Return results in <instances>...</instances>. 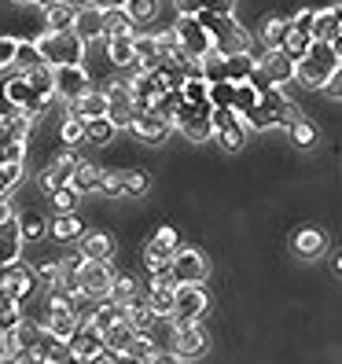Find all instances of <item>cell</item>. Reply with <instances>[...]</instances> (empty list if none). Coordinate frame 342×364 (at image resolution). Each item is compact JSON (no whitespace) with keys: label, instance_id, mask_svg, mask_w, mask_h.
Masks as SVG:
<instances>
[{"label":"cell","instance_id":"6da1fadb","mask_svg":"<svg viewBox=\"0 0 342 364\" xmlns=\"http://www.w3.org/2000/svg\"><path fill=\"white\" fill-rule=\"evenodd\" d=\"M4 100L23 111L30 118H37L41 111H48V103L55 100V89H52V67L41 63V67H30V70H11V77L4 81Z\"/></svg>","mask_w":342,"mask_h":364},{"label":"cell","instance_id":"7a4b0ae2","mask_svg":"<svg viewBox=\"0 0 342 364\" xmlns=\"http://www.w3.org/2000/svg\"><path fill=\"white\" fill-rule=\"evenodd\" d=\"M338 70H342L338 45H328V41H309V48L294 59V81L306 85V89H324V81Z\"/></svg>","mask_w":342,"mask_h":364},{"label":"cell","instance_id":"3957f363","mask_svg":"<svg viewBox=\"0 0 342 364\" xmlns=\"http://www.w3.org/2000/svg\"><path fill=\"white\" fill-rule=\"evenodd\" d=\"M199 18V26L210 33L213 41V52H221V55H236V52H250V33L236 23L232 15H213V11H196Z\"/></svg>","mask_w":342,"mask_h":364},{"label":"cell","instance_id":"277c9868","mask_svg":"<svg viewBox=\"0 0 342 364\" xmlns=\"http://www.w3.org/2000/svg\"><path fill=\"white\" fill-rule=\"evenodd\" d=\"M33 45L48 67H70V63L85 59V41L74 30H45Z\"/></svg>","mask_w":342,"mask_h":364},{"label":"cell","instance_id":"5b68a950","mask_svg":"<svg viewBox=\"0 0 342 364\" xmlns=\"http://www.w3.org/2000/svg\"><path fill=\"white\" fill-rule=\"evenodd\" d=\"M169 125H173L177 133H184L188 140L196 144H206L213 136V122H210V103H181L177 114L169 118Z\"/></svg>","mask_w":342,"mask_h":364},{"label":"cell","instance_id":"8992f818","mask_svg":"<svg viewBox=\"0 0 342 364\" xmlns=\"http://www.w3.org/2000/svg\"><path fill=\"white\" fill-rule=\"evenodd\" d=\"M206 313V291L203 284H177L173 287V309H169V320L181 324H196V320Z\"/></svg>","mask_w":342,"mask_h":364},{"label":"cell","instance_id":"52a82bcc","mask_svg":"<svg viewBox=\"0 0 342 364\" xmlns=\"http://www.w3.org/2000/svg\"><path fill=\"white\" fill-rule=\"evenodd\" d=\"M111 280H114V269L111 262H96V258H81V269H78V291L92 302H103L107 291H111Z\"/></svg>","mask_w":342,"mask_h":364},{"label":"cell","instance_id":"ba28073f","mask_svg":"<svg viewBox=\"0 0 342 364\" xmlns=\"http://www.w3.org/2000/svg\"><path fill=\"white\" fill-rule=\"evenodd\" d=\"M103 100H107V118H111L114 129H129L133 118H137V107H133V92H129V85L125 81H111L103 89Z\"/></svg>","mask_w":342,"mask_h":364},{"label":"cell","instance_id":"9c48e42d","mask_svg":"<svg viewBox=\"0 0 342 364\" xmlns=\"http://www.w3.org/2000/svg\"><path fill=\"white\" fill-rule=\"evenodd\" d=\"M173 37H177V45L184 48L188 59H203V55L213 48L210 33L199 26V18H196V15H181L177 23H173Z\"/></svg>","mask_w":342,"mask_h":364},{"label":"cell","instance_id":"30bf717a","mask_svg":"<svg viewBox=\"0 0 342 364\" xmlns=\"http://www.w3.org/2000/svg\"><path fill=\"white\" fill-rule=\"evenodd\" d=\"M177 247H181L177 228L162 225V228L151 235V243L144 247V262H147V269H151V272H166L169 262H173V254H177Z\"/></svg>","mask_w":342,"mask_h":364},{"label":"cell","instance_id":"8fae6325","mask_svg":"<svg viewBox=\"0 0 342 364\" xmlns=\"http://www.w3.org/2000/svg\"><path fill=\"white\" fill-rule=\"evenodd\" d=\"M33 287H37V276H33L30 265H23L18 258L0 265V294H11V298H18V302H26V298L33 294Z\"/></svg>","mask_w":342,"mask_h":364},{"label":"cell","instance_id":"7c38bea8","mask_svg":"<svg viewBox=\"0 0 342 364\" xmlns=\"http://www.w3.org/2000/svg\"><path fill=\"white\" fill-rule=\"evenodd\" d=\"M206 272H210V265H206V258L199 250L177 247L173 262H169V276H173V284H203Z\"/></svg>","mask_w":342,"mask_h":364},{"label":"cell","instance_id":"4fadbf2b","mask_svg":"<svg viewBox=\"0 0 342 364\" xmlns=\"http://www.w3.org/2000/svg\"><path fill=\"white\" fill-rule=\"evenodd\" d=\"M67 350L74 360H96V353L103 350V331L96 324H89V320H81L78 331L67 338Z\"/></svg>","mask_w":342,"mask_h":364},{"label":"cell","instance_id":"5bb4252c","mask_svg":"<svg viewBox=\"0 0 342 364\" xmlns=\"http://www.w3.org/2000/svg\"><path fill=\"white\" fill-rule=\"evenodd\" d=\"M206 353V335L199 324H181L177 335H173V350H169V357L173 360H196Z\"/></svg>","mask_w":342,"mask_h":364},{"label":"cell","instance_id":"9a60e30c","mask_svg":"<svg viewBox=\"0 0 342 364\" xmlns=\"http://www.w3.org/2000/svg\"><path fill=\"white\" fill-rule=\"evenodd\" d=\"M52 89L63 100H74L78 92L89 89V74H85L81 63H70V67H52Z\"/></svg>","mask_w":342,"mask_h":364},{"label":"cell","instance_id":"2e32d148","mask_svg":"<svg viewBox=\"0 0 342 364\" xmlns=\"http://www.w3.org/2000/svg\"><path fill=\"white\" fill-rule=\"evenodd\" d=\"M78 151L74 147H67V151H59L55 159H52V166L41 173V188L45 191H55L59 184H70V177H74V169H78Z\"/></svg>","mask_w":342,"mask_h":364},{"label":"cell","instance_id":"e0dca14e","mask_svg":"<svg viewBox=\"0 0 342 364\" xmlns=\"http://www.w3.org/2000/svg\"><path fill=\"white\" fill-rule=\"evenodd\" d=\"M254 63H258L262 74H265L272 85H287V81H294V59L284 55L280 48H265V55H258Z\"/></svg>","mask_w":342,"mask_h":364},{"label":"cell","instance_id":"ac0fdd59","mask_svg":"<svg viewBox=\"0 0 342 364\" xmlns=\"http://www.w3.org/2000/svg\"><path fill=\"white\" fill-rule=\"evenodd\" d=\"M338 18H342L338 0H335L331 8H324V11H313V26H309V37H313V41H328V45H338V33H342Z\"/></svg>","mask_w":342,"mask_h":364},{"label":"cell","instance_id":"d6986e66","mask_svg":"<svg viewBox=\"0 0 342 364\" xmlns=\"http://www.w3.org/2000/svg\"><path fill=\"white\" fill-rule=\"evenodd\" d=\"M133 338H137V328H133L125 316L114 320L111 328H103V346L111 350L118 360H125V350H129V342H133Z\"/></svg>","mask_w":342,"mask_h":364},{"label":"cell","instance_id":"ffe728a7","mask_svg":"<svg viewBox=\"0 0 342 364\" xmlns=\"http://www.w3.org/2000/svg\"><path fill=\"white\" fill-rule=\"evenodd\" d=\"M70 30H74L81 41H100V37H103V11L92 8V4H89V8H78Z\"/></svg>","mask_w":342,"mask_h":364},{"label":"cell","instance_id":"44dd1931","mask_svg":"<svg viewBox=\"0 0 342 364\" xmlns=\"http://www.w3.org/2000/svg\"><path fill=\"white\" fill-rule=\"evenodd\" d=\"M291 250L298 254V258H316V254L324 250V232H320L316 225H302L291 235Z\"/></svg>","mask_w":342,"mask_h":364},{"label":"cell","instance_id":"7402d4cb","mask_svg":"<svg viewBox=\"0 0 342 364\" xmlns=\"http://www.w3.org/2000/svg\"><path fill=\"white\" fill-rule=\"evenodd\" d=\"M129 129H133L137 136H144V140H155V144H159L169 129H173V125H169L166 118H159L155 111H137V118H133Z\"/></svg>","mask_w":342,"mask_h":364},{"label":"cell","instance_id":"603a6c76","mask_svg":"<svg viewBox=\"0 0 342 364\" xmlns=\"http://www.w3.org/2000/svg\"><path fill=\"white\" fill-rule=\"evenodd\" d=\"M67 103H70V114H78V118H92V114H103L107 111L103 89H85L74 100H67Z\"/></svg>","mask_w":342,"mask_h":364},{"label":"cell","instance_id":"cb8c5ba5","mask_svg":"<svg viewBox=\"0 0 342 364\" xmlns=\"http://www.w3.org/2000/svg\"><path fill=\"white\" fill-rule=\"evenodd\" d=\"M18 247H23V232H18V218L0 221V265L18 258Z\"/></svg>","mask_w":342,"mask_h":364},{"label":"cell","instance_id":"d4e9b609","mask_svg":"<svg viewBox=\"0 0 342 364\" xmlns=\"http://www.w3.org/2000/svg\"><path fill=\"white\" fill-rule=\"evenodd\" d=\"M240 122H243V129H272V125H280V111L276 107H269V103H254L247 114H236Z\"/></svg>","mask_w":342,"mask_h":364},{"label":"cell","instance_id":"484cf974","mask_svg":"<svg viewBox=\"0 0 342 364\" xmlns=\"http://www.w3.org/2000/svg\"><path fill=\"white\" fill-rule=\"evenodd\" d=\"M78 324H81V320H78V313L74 309H48V320H45V331L48 335H55V338H63V342H67L74 331H78Z\"/></svg>","mask_w":342,"mask_h":364},{"label":"cell","instance_id":"4316f807","mask_svg":"<svg viewBox=\"0 0 342 364\" xmlns=\"http://www.w3.org/2000/svg\"><path fill=\"white\" fill-rule=\"evenodd\" d=\"M114 254V240L107 232H89L81 243V258H96V262H111Z\"/></svg>","mask_w":342,"mask_h":364},{"label":"cell","instance_id":"83f0119b","mask_svg":"<svg viewBox=\"0 0 342 364\" xmlns=\"http://www.w3.org/2000/svg\"><path fill=\"white\" fill-rule=\"evenodd\" d=\"M122 33H137V23L129 18V11L125 8H111V11H103V37H122Z\"/></svg>","mask_w":342,"mask_h":364},{"label":"cell","instance_id":"f1b7e54d","mask_svg":"<svg viewBox=\"0 0 342 364\" xmlns=\"http://www.w3.org/2000/svg\"><path fill=\"white\" fill-rule=\"evenodd\" d=\"M81 125H85V140H89V144H111V136H114V125H111L107 114L81 118Z\"/></svg>","mask_w":342,"mask_h":364},{"label":"cell","instance_id":"f546056e","mask_svg":"<svg viewBox=\"0 0 342 364\" xmlns=\"http://www.w3.org/2000/svg\"><path fill=\"white\" fill-rule=\"evenodd\" d=\"M213 136H218V144L225 147V151H240V147L247 144V129L240 118H232L228 125H221V129H213Z\"/></svg>","mask_w":342,"mask_h":364},{"label":"cell","instance_id":"4dcf8cb0","mask_svg":"<svg viewBox=\"0 0 342 364\" xmlns=\"http://www.w3.org/2000/svg\"><path fill=\"white\" fill-rule=\"evenodd\" d=\"M147 338L155 342V350H173V335H177V324L169 316H155V324L144 331Z\"/></svg>","mask_w":342,"mask_h":364},{"label":"cell","instance_id":"1f68e13d","mask_svg":"<svg viewBox=\"0 0 342 364\" xmlns=\"http://www.w3.org/2000/svg\"><path fill=\"white\" fill-rule=\"evenodd\" d=\"M254 70V55L250 52H236V55H225V81H247Z\"/></svg>","mask_w":342,"mask_h":364},{"label":"cell","instance_id":"d6a6232c","mask_svg":"<svg viewBox=\"0 0 342 364\" xmlns=\"http://www.w3.org/2000/svg\"><path fill=\"white\" fill-rule=\"evenodd\" d=\"M107 55H111L114 67H133V37L129 33L107 37Z\"/></svg>","mask_w":342,"mask_h":364},{"label":"cell","instance_id":"836d02e7","mask_svg":"<svg viewBox=\"0 0 342 364\" xmlns=\"http://www.w3.org/2000/svg\"><path fill=\"white\" fill-rule=\"evenodd\" d=\"M100 173H103L100 166H89V162H78V169H74V177H70V188L78 191V196H81V191H96V188H100Z\"/></svg>","mask_w":342,"mask_h":364},{"label":"cell","instance_id":"e575fe53","mask_svg":"<svg viewBox=\"0 0 342 364\" xmlns=\"http://www.w3.org/2000/svg\"><path fill=\"white\" fill-rule=\"evenodd\" d=\"M169 353H159L155 350V342L147 338V335H137L133 342H129V350H125V360H166ZM173 360V357H169Z\"/></svg>","mask_w":342,"mask_h":364},{"label":"cell","instance_id":"d590c367","mask_svg":"<svg viewBox=\"0 0 342 364\" xmlns=\"http://www.w3.org/2000/svg\"><path fill=\"white\" fill-rule=\"evenodd\" d=\"M287 18H280V15H269L265 23H262V45L265 48H280L284 45V37H287Z\"/></svg>","mask_w":342,"mask_h":364},{"label":"cell","instance_id":"8d00e7d4","mask_svg":"<svg viewBox=\"0 0 342 364\" xmlns=\"http://www.w3.org/2000/svg\"><path fill=\"white\" fill-rule=\"evenodd\" d=\"M184 103V92H181V85H169V89L166 92H159V100H155V107H151V111L159 114V118H173L177 114V107Z\"/></svg>","mask_w":342,"mask_h":364},{"label":"cell","instance_id":"74e56055","mask_svg":"<svg viewBox=\"0 0 342 364\" xmlns=\"http://www.w3.org/2000/svg\"><path fill=\"white\" fill-rule=\"evenodd\" d=\"M70 23H74V8H70V4L55 0V4L45 8V26H48V30H70Z\"/></svg>","mask_w":342,"mask_h":364},{"label":"cell","instance_id":"f35d334b","mask_svg":"<svg viewBox=\"0 0 342 364\" xmlns=\"http://www.w3.org/2000/svg\"><path fill=\"white\" fill-rule=\"evenodd\" d=\"M41 52H37V45L33 41H18L15 45V63H11V70H30V67H41Z\"/></svg>","mask_w":342,"mask_h":364},{"label":"cell","instance_id":"ab89813d","mask_svg":"<svg viewBox=\"0 0 342 364\" xmlns=\"http://www.w3.org/2000/svg\"><path fill=\"white\" fill-rule=\"evenodd\" d=\"M254 103H258V89H254L250 81H236V89H232V111L247 114Z\"/></svg>","mask_w":342,"mask_h":364},{"label":"cell","instance_id":"60d3db41","mask_svg":"<svg viewBox=\"0 0 342 364\" xmlns=\"http://www.w3.org/2000/svg\"><path fill=\"white\" fill-rule=\"evenodd\" d=\"M81 232H85V228H81V221L74 218V213H59L55 225H52V235H55L59 243H70V240H78Z\"/></svg>","mask_w":342,"mask_h":364},{"label":"cell","instance_id":"b9f144b4","mask_svg":"<svg viewBox=\"0 0 342 364\" xmlns=\"http://www.w3.org/2000/svg\"><path fill=\"white\" fill-rule=\"evenodd\" d=\"M122 8L129 11L133 23H151V18L159 15V0H125Z\"/></svg>","mask_w":342,"mask_h":364},{"label":"cell","instance_id":"7bdbcfd3","mask_svg":"<svg viewBox=\"0 0 342 364\" xmlns=\"http://www.w3.org/2000/svg\"><path fill=\"white\" fill-rule=\"evenodd\" d=\"M309 41H313V37H309L306 30H291V26H287V37H284L280 52H284V55H291V59H298V55H302V52L309 48Z\"/></svg>","mask_w":342,"mask_h":364},{"label":"cell","instance_id":"ee69618b","mask_svg":"<svg viewBox=\"0 0 342 364\" xmlns=\"http://www.w3.org/2000/svg\"><path fill=\"white\" fill-rule=\"evenodd\" d=\"M133 294H137L133 276H114V280H111V291H107V298H111V302H118V306H125Z\"/></svg>","mask_w":342,"mask_h":364},{"label":"cell","instance_id":"f6af8a7d","mask_svg":"<svg viewBox=\"0 0 342 364\" xmlns=\"http://www.w3.org/2000/svg\"><path fill=\"white\" fill-rule=\"evenodd\" d=\"M18 306H23L18 298H11V294H0V331L18 324V316H23V309H18Z\"/></svg>","mask_w":342,"mask_h":364},{"label":"cell","instance_id":"bcb514c9","mask_svg":"<svg viewBox=\"0 0 342 364\" xmlns=\"http://www.w3.org/2000/svg\"><path fill=\"white\" fill-rule=\"evenodd\" d=\"M147 306H151L159 316H169V309H173V287H151Z\"/></svg>","mask_w":342,"mask_h":364},{"label":"cell","instance_id":"7dc6e473","mask_svg":"<svg viewBox=\"0 0 342 364\" xmlns=\"http://www.w3.org/2000/svg\"><path fill=\"white\" fill-rule=\"evenodd\" d=\"M30 129H33V118L30 114H8V140H23L26 144V136H30Z\"/></svg>","mask_w":342,"mask_h":364},{"label":"cell","instance_id":"c3c4849f","mask_svg":"<svg viewBox=\"0 0 342 364\" xmlns=\"http://www.w3.org/2000/svg\"><path fill=\"white\" fill-rule=\"evenodd\" d=\"M52 206H55V213H74V206H78V191H74L70 184H59V188L52 191Z\"/></svg>","mask_w":342,"mask_h":364},{"label":"cell","instance_id":"681fc988","mask_svg":"<svg viewBox=\"0 0 342 364\" xmlns=\"http://www.w3.org/2000/svg\"><path fill=\"white\" fill-rule=\"evenodd\" d=\"M291 140H294L298 147H313V144H316V129H313L306 118H298V122H291Z\"/></svg>","mask_w":342,"mask_h":364},{"label":"cell","instance_id":"f907efd6","mask_svg":"<svg viewBox=\"0 0 342 364\" xmlns=\"http://www.w3.org/2000/svg\"><path fill=\"white\" fill-rule=\"evenodd\" d=\"M122 173H125V169H103V173H100V191H107V196H125Z\"/></svg>","mask_w":342,"mask_h":364},{"label":"cell","instance_id":"816d5d0a","mask_svg":"<svg viewBox=\"0 0 342 364\" xmlns=\"http://www.w3.org/2000/svg\"><path fill=\"white\" fill-rule=\"evenodd\" d=\"M59 136H63V144H67V147L81 144V140H85V125H81V118H78V114H70L67 122H63V129H59Z\"/></svg>","mask_w":342,"mask_h":364},{"label":"cell","instance_id":"f5cc1de1","mask_svg":"<svg viewBox=\"0 0 342 364\" xmlns=\"http://www.w3.org/2000/svg\"><path fill=\"white\" fill-rule=\"evenodd\" d=\"M18 232H23V243H26V240H41V235H45V232H48V225H45V221H41V218H37V213H26V218H23V221H18Z\"/></svg>","mask_w":342,"mask_h":364},{"label":"cell","instance_id":"db71d44e","mask_svg":"<svg viewBox=\"0 0 342 364\" xmlns=\"http://www.w3.org/2000/svg\"><path fill=\"white\" fill-rule=\"evenodd\" d=\"M23 181V162H0V191H11Z\"/></svg>","mask_w":342,"mask_h":364},{"label":"cell","instance_id":"11a10c76","mask_svg":"<svg viewBox=\"0 0 342 364\" xmlns=\"http://www.w3.org/2000/svg\"><path fill=\"white\" fill-rule=\"evenodd\" d=\"M122 184H125L129 196H144V191H147V173H144V169H125Z\"/></svg>","mask_w":342,"mask_h":364},{"label":"cell","instance_id":"9f6ffc18","mask_svg":"<svg viewBox=\"0 0 342 364\" xmlns=\"http://www.w3.org/2000/svg\"><path fill=\"white\" fill-rule=\"evenodd\" d=\"M15 45H18L15 37H0V70H11V63H15Z\"/></svg>","mask_w":342,"mask_h":364},{"label":"cell","instance_id":"6f0895ef","mask_svg":"<svg viewBox=\"0 0 342 364\" xmlns=\"http://www.w3.org/2000/svg\"><path fill=\"white\" fill-rule=\"evenodd\" d=\"M203 8L213 15H232L236 11V0H203Z\"/></svg>","mask_w":342,"mask_h":364},{"label":"cell","instance_id":"680465c9","mask_svg":"<svg viewBox=\"0 0 342 364\" xmlns=\"http://www.w3.org/2000/svg\"><path fill=\"white\" fill-rule=\"evenodd\" d=\"M309 26H313V11H309V8H302V11L291 18V30H306V33H309Z\"/></svg>","mask_w":342,"mask_h":364},{"label":"cell","instance_id":"91938a15","mask_svg":"<svg viewBox=\"0 0 342 364\" xmlns=\"http://www.w3.org/2000/svg\"><path fill=\"white\" fill-rule=\"evenodd\" d=\"M55 272H59V262H41V265L33 269L37 280H55Z\"/></svg>","mask_w":342,"mask_h":364},{"label":"cell","instance_id":"94428289","mask_svg":"<svg viewBox=\"0 0 342 364\" xmlns=\"http://www.w3.org/2000/svg\"><path fill=\"white\" fill-rule=\"evenodd\" d=\"M173 4H177L181 15H196V11H203V0H173Z\"/></svg>","mask_w":342,"mask_h":364},{"label":"cell","instance_id":"6125c7cd","mask_svg":"<svg viewBox=\"0 0 342 364\" xmlns=\"http://www.w3.org/2000/svg\"><path fill=\"white\" fill-rule=\"evenodd\" d=\"M8 218H15V213H11V196H8V191H0V221H8Z\"/></svg>","mask_w":342,"mask_h":364},{"label":"cell","instance_id":"be15d7a7","mask_svg":"<svg viewBox=\"0 0 342 364\" xmlns=\"http://www.w3.org/2000/svg\"><path fill=\"white\" fill-rule=\"evenodd\" d=\"M125 0H92V8H100V11H111V8H122Z\"/></svg>","mask_w":342,"mask_h":364},{"label":"cell","instance_id":"e7e4bbea","mask_svg":"<svg viewBox=\"0 0 342 364\" xmlns=\"http://www.w3.org/2000/svg\"><path fill=\"white\" fill-rule=\"evenodd\" d=\"M63 4H70V8L78 11V8H89V4H92V0H63Z\"/></svg>","mask_w":342,"mask_h":364},{"label":"cell","instance_id":"03108f58","mask_svg":"<svg viewBox=\"0 0 342 364\" xmlns=\"http://www.w3.org/2000/svg\"><path fill=\"white\" fill-rule=\"evenodd\" d=\"M0 140H8V114H0Z\"/></svg>","mask_w":342,"mask_h":364},{"label":"cell","instance_id":"003e7915","mask_svg":"<svg viewBox=\"0 0 342 364\" xmlns=\"http://www.w3.org/2000/svg\"><path fill=\"white\" fill-rule=\"evenodd\" d=\"M18 4H41V8H48V4H55V0H18Z\"/></svg>","mask_w":342,"mask_h":364}]
</instances>
